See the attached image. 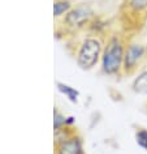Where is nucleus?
Instances as JSON below:
<instances>
[{
    "instance_id": "obj_1",
    "label": "nucleus",
    "mask_w": 147,
    "mask_h": 154,
    "mask_svg": "<svg viewBox=\"0 0 147 154\" xmlns=\"http://www.w3.org/2000/svg\"><path fill=\"white\" fill-rule=\"evenodd\" d=\"M124 55H125V47L122 39L118 35H112L103 48L100 59L102 71L108 76L117 75L124 67Z\"/></svg>"
},
{
    "instance_id": "obj_2",
    "label": "nucleus",
    "mask_w": 147,
    "mask_h": 154,
    "mask_svg": "<svg viewBox=\"0 0 147 154\" xmlns=\"http://www.w3.org/2000/svg\"><path fill=\"white\" fill-rule=\"evenodd\" d=\"M103 45L98 38L88 37L81 43L77 51V64L81 69L90 71L102 59Z\"/></svg>"
},
{
    "instance_id": "obj_3",
    "label": "nucleus",
    "mask_w": 147,
    "mask_h": 154,
    "mask_svg": "<svg viewBox=\"0 0 147 154\" xmlns=\"http://www.w3.org/2000/svg\"><path fill=\"white\" fill-rule=\"evenodd\" d=\"M146 55V47L141 43H129L125 48V55H124V72L131 73L137 69L141 63V60Z\"/></svg>"
},
{
    "instance_id": "obj_4",
    "label": "nucleus",
    "mask_w": 147,
    "mask_h": 154,
    "mask_svg": "<svg viewBox=\"0 0 147 154\" xmlns=\"http://www.w3.org/2000/svg\"><path fill=\"white\" fill-rule=\"evenodd\" d=\"M92 16V11L88 7H78L76 9H70L67 13V17L64 18V22L68 26L78 28L83 26L88 21V18Z\"/></svg>"
},
{
    "instance_id": "obj_5",
    "label": "nucleus",
    "mask_w": 147,
    "mask_h": 154,
    "mask_svg": "<svg viewBox=\"0 0 147 154\" xmlns=\"http://www.w3.org/2000/svg\"><path fill=\"white\" fill-rule=\"evenodd\" d=\"M57 154H85L81 138L76 136H67L59 140Z\"/></svg>"
},
{
    "instance_id": "obj_6",
    "label": "nucleus",
    "mask_w": 147,
    "mask_h": 154,
    "mask_svg": "<svg viewBox=\"0 0 147 154\" xmlns=\"http://www.w3.org/2000/svg\"><path fill=\"white\" fill-rule=\"evenodd\" d=\"M122 9H125V16L130 18L147 17V0H125Z\"/></svg>"
},
{
    "instance_id": "obj_7",
    "label": "nucleus",
    "mask_w": 147,
    "mask_h": 154,
    "mask_svg": "<svg viewBox=\"0 0 147 154\" xmlns=\"http://www.w3.org/2000/svg\"><path fill=\"white\" fill-rule=\"evenodd\" d=\"M131 88L135 93L147 95V69L138 73V76L135 77L133 84H131Z\"/></svg>"
},
{
    "instance_id": "obj_8",
    "label": "nucleus",
    "mask_w": 147,
    "mask_h": 154,
    "mask_svg": "<svg viewBox=\"0 0 147 154\" xmlns=\"http://www.w3.org/2000/svg\"><path fill=\"white\" fill-rule=\"evenodd\" d=\"M56 86H57V90H59L61 94H64L72 103H77V102H78L80 91L77 90L76 88L68 85V84H64V82H57Z\"/></svg>"
},
{
    "instance_id": "obj_9",
    "label": "nucleus",
    "mask_w": 147,
    "mask_h": 154,
    "mask_svg": "<svg viewBox=\"0 0 147 154\" xmlns=\"http://www.w3.org/2000/svg\"><path fill=\"white\" fill-rule=\"evenodd\" d=\"M72 8V4L69 0H56L53 3V16L60 17L64 13H68Z\"/></svg>"
},
{
    "instance_id": "obj_10",
    "label": "nucleus",
    "mask_w": 147,
    "mask_h": 154,
    "mask_svg": "<svg viewBox=\"0 0 147 154\" xmlns=\"http://www.w3.org/2000/svg\"><path fill=\"white\" fill-rule=\"evenodd\" d=\"M135 142L138 144L139 148L147 152V129L146 128H139L135 132Z\"/></svg>"
},
{
    "instance_id": "obj_11",
    "label": "nucleus",
    "mask_w": 147,
    "mask_h": 154,
    "mask_svg": "<svg viewBox=\"0 0 147 154\" xmlns=\"http://www.w3.org/2000/svg\"><path fill=\"white\" fill-rule=\"evenodd\" d=\"M65 127H67V118L63 114H60L57 110H55L53 111V128H55V132L65 128Z\"/></svg>"
},
{
    "instance_id": "obj_12",
    "label": "nucleus",
    "mask_w": 147,
    "mask_h": 154,
    "mask_svg": "<svg viewBox=\"0 0 147 154\" xmlns=\"http://www.w3.org/2000/svg\"><path fill=\"white\" fill-rule=\"evenodd\" d=\"M74 122H76V120H74V118H73V116H68V118H67V127L72 125Z\"/></svg>"
}]
</instances>
